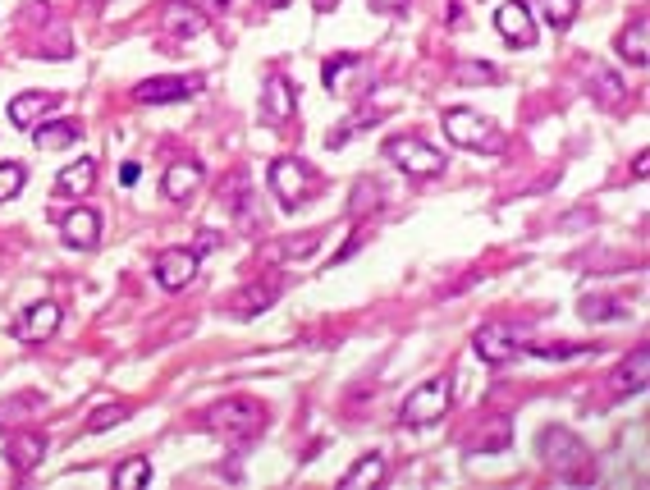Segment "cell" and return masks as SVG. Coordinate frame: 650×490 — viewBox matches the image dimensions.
I'll return each mask as SVG.
<instances>
[{
    "instance_id": "obj_4",
    "label": "cell",
    "mask_w": 650,
    "mask_h": 490,
    "mask_svg": "<svg viewBox=\"0 0 650 490\" xmlns=\"http://www.w3.org/2000/svg\"><path fill=\"white\" fill-rule=\"evenodd\" d=\"M449 399H454V390H449L445 376H431V381H422L417 390L403 399V413L399 422L403 426H435L440 417L449 413Z\"/></svg>"
},
{
    "instance_id": "obj_24",
    "label": "cell",
    "mask_w": 650,
    "mask_h": 490,
    "mask_svg": "<svg viewBox=\"0 0 650 490\" xmlns=\"http://www.w3.org/2000/svg\"><path fill=\"white\" fill-rule=\"evenodd\" d=\"M376 481H385V458H380V454H362L358 463L339 477V486H344V490H362V486H376Z\"/></svg>"
},
{
    "instance_id": "obj_1",
    "label": "cell",
    "mask_w": 650,
    "mask_h": 490,
    "mask_svg": "<svg viewBox=\"0 0 650 490\" xmlns=\"http://www.w3.org/2000/svg\"><path fill=\"white\" fill-rule=\"evenodd\" d=\"M202 431L220 436L229 449H248L252 440L266 431V408H261L257 399H243V394L239 399H225L202 413Z\"/></svg>"
},
{
    "instance_id": "obj_37",
    "label": "cell",
    "mask_w": 650,
    "mask_h": 490,
    "mask_svg": "<svg viewBox=\"0 0 650 490\" xmlns=\"http://www.w3.org/2000/svg\"><path fill=\"white\" fill-rule=\"evenodd\" d=\"M312 5H316V14H330V10H335V0H312Z\"/></svg>"
},
{
    "instance_id": "obj_27",
    "label": "cell",
    "mask_w": 650,
    "mask_h": 490,
    "mask_svg": "<svg viewBox=\"0 0 650 490\" xmlns=\"http://www.w3.org/2000/svg\"><path fill=\"white\" fill-rule=\"evenodd\" d=\"M449 74H454L458 88H486V83H495V78H499V69L486 65V60H458Z\"/></svg>"
},
{
    "instance_id": "obj_23",
    "label": "cell",
    "mask_w": 650,
    "mask_h": 490,
    "mask_svg": "<svg viewBox=\"0 0 650 490\" xmlns=\"http://www.w3.org/2000/svg\"><path fill=\"white\" fill-rule=\"evenodd\" d=\"M78 138H83V124H78V120H55V124H42V129H33V142L42 147V152L74 147Z\"/></svg>"
},
{
    "instance_id": "obj_17",
    "label": "cell",
    "mask_w": 650,
    "mask_h": 490,
    "mask_svg": "<svg viewBox=\"0 0 650 490\" xmlns=\"http://www.w3.org/2000/svg\"><path fill=\"white\" fill-rule=\"evenodd\" d=\"M220 202H225L234 216H239V225L243 229H257V211H252V184H248V175H234V179H225L220 184Z\"/></svg>"
},
{
    "instance_id": "obj_9",
    "label": "cell",
    "mask_w": 650,
    "mask_h": 490,
    "mask_svg": "<svg viewBox=\"0 0 650 490\" xmlns=\"http://www.w3.org/2000/svg\"><path fill=\"white\" fill-rule=\"evenodd\" d=\"M293 110H298V92H293V83L284 74H275L261 88V120L271 129H284V124H293Z\"/></svg>"
},
{
    "instance_id": "obj_11",
    "label": "cell",
    "mask_w": 650,
    "mask_h": 490,
    "mask_svg": "<svg viewBox=\"0 0 650 490\" xmlns=\"http://www.w3.org/2000/svg\"><path fill=\"white\" fill-rule=\"evenodd\" d=\"M495 28H499V37H504V42H513V46H536V19H531V10L522 5V0L499 5Z\"/></svg>"
},
{
    "instance_id": "obj_21",
    "label": "cell",
    "mask_w": 650,
    "mask_h": 490,
    "mask_svg": "<svg viewBox=\"0 0 650 490\" xmlns=\"http://www.w3.org/2000/svg\"><path fill=\"white\" fill-rule=\"evenodd\" d=\"M618 55H623L628 65L646 69V60H650V23H646V14H637L632 28H623V37H618Z\"/></svg>"
},
{
    "instance_id": "obj_32",
    "label": "cell",
    "mask_w": 650,
    "mask_h": 490,
    "mask_svg": "<svg viewBox=\"0 0 650 490\" xmlns=\"http://www.w3.org/2000/svg\"><path fill=\"white\" fill-rule=\"evenodd\" d=\"M527 349L531 353H536V358H559V362H564V358H577V353H596V344H527Z\"/></svg>"
},
{
    "instance_id": "obj_33",
    "label": "cell",
    "mask_w": 650,
    "mask_h": 490,
    "mask_svg": "<svg viewBox=\"0 0 650 490\" xmlns=\"http://www.w3.org/2000/svg\"><path fill=\"white\" fill-rule=\"evenodd\" d=\"M348 69H358V55H339V60H330V65H325V88H330V92L344 88Z\"/></svg>"
},
{
    "instance_id": "obj_19",
    "label": "cell",
    "mask_w": 650,
    "mask_h": 490,
    "mask_svg": "<svg viewBox=\"0 0 650 490\" xmlns=\"http://www.w3.org/2000/svg\"><path fill=\"white\" fill-rule=\"evenodd\" d=\"M280 289H284L280 280H257V284H248V289H243V294L234 298L229 307H234V316H243V321H248V316H261L266 307H275Z\"/></svg>"
},
{
    "instance_id": "obj_6",
    "label": "cell",
    "mask_w": 650,
    "mask_h": 490,
    "mask_svg": "<svg viewBox=\"0 0 650 490\" xmlns=\"http://www.w3.org/2000/svg\"><path fill=\"white\" fill-rule=\"evenodd\" d=\"M202 78L197 74H165V78H147L133 88V101L138 106H170V101H193Z\"/></svg>"
},
{
    "instance_id": "obj_38",
    "label": "cell",
    "mask_w": 650,
    "mask_h": 490,
    "mask_svg": "<svg viewBox=\"0 0 650 490\" xmlns=\"http://www.w3.org/2000/svg\"><path fill=\"white\" fill-rule=\"evenodd\" d=\"M206 5H211V10H229V5H234V0H206Z\"/></svg>"
},
{
    "instance_id": "obj_20",
    "label": "cell",
    "mask_w": 650,
    "mask_h": 490,
    "mask_svg": "<svg viewBox=\"0 0 650 490\" xmlns=\"http://www.w3.org/2000/svg\"><path fill=\"white\" fill-rule=\"evenodd\" d=\"M197 184H202V165L197 161H174L170 170H165V179H161V188H165L170 202H188V197L197 193Z\"/></svg>"
},
{
    "instance_id": "obj_34",
    "label": "cell",
    "mask_w": 650,
    "mask_h": 490,
    "mask_svg": "<svg viewBox=\"0 0 650 490\" xmlns=\"http://www.w3.org/2000/svg\"><path fill=\"white\" fill-rule=\"evenodd\" d=\"M316 243H321V234H307V239H289V243H284V257H312Z\"/></svg>"
},
{
    "instance_id": "obj_16",
    "label": "cell",
    "mask_w": 650,
    "mask_h": 490,
    "mask_svg": "<svg viewBox=\"0 0 650 490\" xmlns=\"http://www.w3.org/2000/svg\"><path fill=\"white\" fill-rule=\"evenodd\" d=\"M161 28L170 37H197V33H206V14L197 5H188V0H170L161 14Z\"/></svg>"
},
{
    "instance_id": "obj_5",
    "label": "cell",
    "mask_w": 650,
    "mask_h": 490,
    "mask_svg": "<svg viewBox=\"0 0 650 490\" xmlns=\"http://www.w3.org/2000/svg\"><path fill=\"white\" fill-rule=\"evenodd\" d=\"M385 161H394L403 175H412V179H431L445 170V156L422 138H390L385 142Z\"/></svg>"
},
{
    "instance_id": "obj_39",
    "label": "cell",
    "mask_w": 650,
    "mask_h": 490,
    "mask_svg": "<svg viewBox=\"0 0 650 490\" xmlns=\"http://www.w3.org/2000/svg\"><path fill=\"white\" fill-rule=\"evenodd\" d=\"M261 5H266V10H284V5H289V0H261Z\"/></svg>"
},
{
    "instance_id": "obj_30",
    "label": "cell",
    "mask_w": 650,
    "mask_h": 490,
    "mask_svg": "<svg viewBox=\"0 0 650 490\" xmlns=\"http://www.w3.org/2000/svg\"><path fill=\"white\" fill-rule=\"evenodd\" d=\"M536 5H541L545 23H550V28H559V33H564L568 23L577 19V0H536Z\"/></svg>"
},
{
    "instance_id": "obj_15",
    "label": "cell",
    "mask_w": 650,
    "mask_h": 490,
    "mask_svg": "<svg viewBox=\"0 0 650 490\" xmlns=\"http://www.w3.org/2000/svg\"><path fill=\"white\" fill-rule=\"evenodd\" d=\"M46 454V436L42 431H23V436H10L5 440V463L14 472H33Z\"/></svg>"
},
{
    "instance_id": "obj_2",
    "label": "cell",
    "mask_w": 650,
    "mask_h": 490,
    "mask_svg": "<svg viewBox=\"0 0 650 490\" xmlns=\"http://www.w3.org/2000/svg\"><path fill=\"white\" fill-rule=\"evenodd\" d=\"M440 129H445V138L454 147H467V152H490V156L504 152V133L495 129V120H486V115H477V110H467V106L445 110Z\"/></svg>"
},
{
    "instance_id": "obj_31",
    "label": "cell",
    "mask_w": 650,
    "mask_h": 490,
    "mask_svg": "<svg viewBox=\"0 0 650 490\" xmlns=\"http://www.w3.org/2000/svg\"><path fill=\"white\" fill-rule=\"evenodd\" d=\"M23 184H28V170H23L19 161H5L0 165V202H10V197L23 193Z\"/></svg>"
},
{
    "instance_id": "obj_10",
    "label": "cell",
    "mask_w": 650,
    "mask_h": 490,
    "mask_svg": "<svg viewBox=\"0 0 650 490\" xmlns=\"http://www.w3.org/2000/svg\"><path fill=\"white\" fill-rule=\"evenodd\" d=\"M271 188L280 197L284 211H298L303 207V193H307V175H303V161H293V156H280L271 165Z\"/></svg>"
},
{
    "instance_id": "obj_8",
    "label": "cell",
    "mask_w": 650,
    "mask_h": 490,
    "mask_svg": "<svg viewBox=\"0 0 650 490\" xmlns=\"http://www.w3.org/2000/svg\"><path fill=\"white\" fill-rule=\"evenodd\" d=\"M14 339L19 344H46V339L60 330V303H28L14 316Z\"/></svg>"
},
{
    "instance_id": "obj_25",
    "label": "cell",
    "mask_w": 650,
    "mask_h": 490,
    "mask_svg": "<svg viewBox=\"0 0 650 490\" xmlns=\"http://www.w3.org/2000/svg\"><path fill=\"white\" fill-rule=\"evenodd\" d=\"M591 97L600 101V106H623V101H628V88H623V78L614 74V69H600L596 65V74H591Z\"/></svg>"
},
{
    "instance_id": "obj_12",
    "label": "cell",
    "mask_w": 650,
    "mask_h": 490,
    "mask_svg": "<svg viewBox=\"0 0 650 490\" xmlns=\"http://www.w3.org/2000/svg\"><path fill=\"white\" fill-rule=\"evenodd\" d=\"M477 353L490 362V367H504V362H513L522 353V344L509 326H481L477 330Z\"/></svg>"
},
{
    "instance_id": "obj_36",
    "label": "cell",
    "mask_w": 650,
    "mask_h": 490,
    "mask_svg": "<svg viewBox=\"0 0 650 490\" xmlns=\"http://www.w3.org/2000/svg\"><path fill=\"white\" fill-rule=\"evenodd\" d=\"M408 5H412V0H371V10H376V14H403Z\"/></svg>"
},
{
    "instance_id": "obj_29",
    "label": "cell",
    "mask_w": 650,
    "mask_h": 490,
    "mask_svg": "<svg viewBox=\"0 0 650 490\" xmlns=\"http://www.w3.org/2000/svg\"><path fill=\"white\" fill-rule=\"evenodd\" d=\"M124 417H129V403H101L97 413L87 417V436H101V431H110V426H120Z\"/></svg>"
},
{
    "instance_id": "obj_7",
    "label": "cell",
    "mask_w": 650,
    "mask_h": 490,
    "mask_svg": "<svg viewBox=\"0 0 650 490\" xmlns=\"http://www.w3.org/2000/svg\"><path fill=\"white\" fill-rule=\"evenodd\" d=\"M197 266H202V252H193V248H165V252H156L152 275H156V284H161V289L179 294V289H188V284H193Z\"/></svg>"
},
{
    "instance_id": "obj_14",
    "label": "cell",
    "mask_w": 650,
    "mask_h": 490,
    "mask_svg": "<svg viewBox=\"0 0 650 490\" xmlns=\"http://www.w3.org/2000/svg\"><path fill=\"white\" fill-rule=\"evenodd\" d=\"M55 106H60V97H51V92H19L10 101V124L14 129H37V120H46Z\"/></svg>"
},
{
    "instance_id": "obj_40",
    "label": "cell",
    "mask_w": 650,
    "mask_h": 490,
    "mask_svg": "<svg viewBox=\"0 0 650 490\" xmlns=\"http://www.w3.org/2000/svg\"><path fill=\"white\" fill-rule=\"evenodd\" d=\"M83 5H92V10H97V5H106V0H83Z\"/></svg>"
},
{
    "instance_id": "obj_22",
    "label": "cell",
    "mask_w": 650,
    "mask_h": 490,
    "mask_svg": "<svg viewBox=\"0 0 650 490\" xmlns=\"http://www.w3.org/2000/svg\"><path fill=\"white\" fill-rule=\"evenodd\" d=\"M92 184H97V161H74V165H65L60 170V179H55V193L60 197H83V193H92Z\"/></svg>"
},
{
    "instance_id": "obj_13",
    "label": "cell",
    "mask_w": 650,
    "mask_h": 490,
    "mask_svg": "<svg viewBox=\"0 0 650 490\" xmlns=\"http://www.w3.org/2000/svg\"><path fill=\"white\" fill-rule=\"evenodd\" d=\"M60 234H65L69 248H97L101 243V216L92 207H74L60 220Z\"/></svg>"
},
{
    "instance_id": "obj_35",
    "label": "cell",
    "mask_w": 650,
    "mask_h": 490,
    "mask_svg": "<svg viewBox=\"0 0 650 490\" xmlns=\"http://www.w3.org/2000/svg\"><path fill=\"white\" fill-rule=\"evenodd\" d=\"M371 193H380V184H371V179H362V184H358V202H353V216H362V211L371 207Z\"/></svg>"
},
{
    "instance_id": "obj_28",
    "label": "cell",
    "mask_w": 650,
    "mask_h": 490,
    "mask_svg": "<svg viewBox=\"0 0 650 490\" xmlns=\"http://www.w3.org/2000/svg\"><path fill=\"white\" fill-rule=\"evenodd\" d=\"M582 316L586 321H628V303L623 298H586L582 303Z\"/></svg>"
},
{
    "instance_id": "obj_3",
    "label": "cell",
    "mask_w": 650,
    "mask_h": 490,
    "mask_svg": "<svg viewBox=\"0 0 650 490\" xmlns=\"http://www.w3.org/2000/svg\"><path fill=\"white\" fill-rule=\"evenodd\" d=\"M536 449H541V458L564 481H586V472H582L586 468V445L573 436V431H564V426H545Z\"/></svg>"
},
{
    "instance_id": "obj_18",
    "label": "cell",
    "mask_w": 650,
    "mask_h": 490,
    "mask_svg": "<svg viewBox=\"0 0 650 490\" xmlns=\"http://www.w3.org/2000/svg\"><path fill=\"white\" fill-rule=\"evenodd\" d=\"M646 376H650V349H637L614 371V385H609V390H614V399H628V394L646 390Z\"/></svg>"
},
{
    "instance_id": "obj_26",
    "label": "cell",
    "mask_w": 650,
    "mask_h": 490,
    "mask_svg": "<svg viewBox=\"0 0 650 490\" xmlns=\"http://www.w3.org/2000/svg\"><path fill=\"white\" fill-rule=\"evenodd\" d=\"M115 490H142L147 486V481H152V458H142V454H133L129 463H120V468H115Z\"/></svg>"
}]
</instances>
